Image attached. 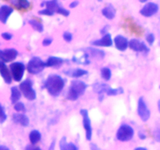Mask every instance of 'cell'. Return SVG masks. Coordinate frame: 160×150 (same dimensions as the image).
Returning a JSON list of instances; mask_svg holds the SVG:
<instances>
[{
	"label": "cell",
	"mask_w": 160,
	"mask_h": 150,
	"mask_svg": "<svg viewBox=\"0 0 160 150\" xmlns=\"http://www.w3.org/2000/svg\"><path fill=\"white\" fill-rule=\"evenodd\" d=\"M79 113L82 117V124H83V128L85 129L86 138L87 140L90 141L92 138V135H93V129H92L91 126V120L89 117L88 110L86 109H82Z\"/></svg>",
	"instance_id": "7"
},
{
	"label": "cell",
	"mask_w": 160,
	"mask_h": 150,
	"mask_svg": "<svg viewBox=\"0 0 160 150\" xmlns=\"http://www.w3.org/2000/svg\"><path fill=\"white\" fill-rule=\"evenodd\" d=\"M13 109L15 110V111L18 112V113H24L26 111L25 105L23 102H18L17 103H15L13 105Z\"/></svg>",
	"instance_id": "30"
},
{
	"label": "cell",
	"mask_w": 160,
	"mask_h": 150,
	"mask_svg": "<svg viewBox=\"0 0 160 150\" xmlns=\"http://www.w3.org/2000/svg\"><path fill=\"white\" fill-rule=\"evenodd\" d=\"M92 45L97 47H111L113 45V41L110 34H105L101 39L93 41Z\"/></svg>",
	"instance_id": "13"
},
{
	"label": "cell",
	"mask_w": 160,
	"mask_h": 150,
	"mask_svg": "<svg viewBox=\"0 0 160 150\" xmlns=\"http://www.w3.org/2000/svg\"><path fill=\"white\" fill-rule=\"evenodd\" d=\"M13 11V8L9 6L3 5L0 7V22H2V24H7Z\"/></svg>",
	"instance_id": "14"
},
{
	"label": "cell",
	"mask_w": 160,
	"mask_h": 150,
	"mask_svg": "<svg viewBox=\"0 0 160 150\" xmlns=\"http://www.w3.org/2000/svg\"><path fill=\"white\" fill-rule=\"evenodd\" d=\"M19 88L21 94L28 100L34 101L36 99V91L33 88V83L30 79H26L21 82L19 85Z\"/></svg>",
	"instance_id": "3"
},
{
	"label": "cell",
	"mask_w": 160,
	"mask_h": 150,
	"mask_svg": "<svg viewBox=\"0 0 160 150\" xmlns=\"http://www.w3.org/2000/svg\"><path fill=\"white\" fill-rule=\"evenodd\" d=\"M134 134L133 128L130 125L123 124L118 128L116 133V138L120 142H128L131 140Z\"/></svg>",
	"instance_id": "5"
},
{
	"label": "cell",
	"mask_w": 160,
	"mask_h": 150,
	"mask_svg": "<svg viewBox=\"0 0 160 150\" xmlns=\"http://www.w3.org/2000/svg\"><path fill=\"white\" fill-rule=\"evenodd\" d=\"M78 1H77V0H75V1H73V2H72L70 3V5H69V7L70 8H75V7H76L78 5Z\"/></svg>",
	"instance_id": "40"
},
{
	"label": "cell",
	"mask_w": 160,
	"mask_h": 150,
	"mask_svg": "<svg viewBox=\"0 0 160 150\" xmlns=\"http://www.w3.org/2000/svg\"><path fill=\"white\" fill-rule=\"evenodd\" d=\"M158 6L154 2H148L145 4L141 9L140 13L145 17H150L158 12Z\"/></svg>",
	"instance_id": "11"
},
{
	"label": "cell",
	"mask_w": 160,
	"mask_h": 150,
	"mask_svg": "<svg viewBox=\"0 0 160 150\" xmlns=\"http://www.w3.org/2000/svg\"><path fill=\"white\" fill-rule=\"evenodd\" d=\"M111 87L109 86L107 84H99L96 83L93 85V90H94L95 92H97L98 94V99L100 101H102L104 99V96L105 93H107L108 90Z\"/></svg>",
	"instance_id": "15"
},
{
	"label": "cell",
	"mask_w": 160,
	"mask_h": 150,
	"mask_svg": "<svg viewBox=\"0 0 160 150\" xmlns=\"http://www.w3.org/2000/svg\"><path fill=\"white\" fill-rule=\"evenodd\" d=\"M9 68L13 80L17 82H21L25 72V65L21 62H14L10 64Z\"/></svg>",
	"instance_id": "6"
},
{
	"label": "cell",
	"mask_w": 160,
	"mask_h": 150,
	"mask_svg": "<svg viewBox=\"0 0 160 150\" xmlns=\"http://www.w3.org/2000/svg\"><path fill=\"white\" fill-rule=\"evenodd\" d=\"M124 93V90L122 87H119V88H110L107 91V96H118V95H122Z\"/></svg>",
	"instance_id": "27"
},
{
	"label": "cell",
	"mask_w": 160,
	"mask_h": 150,
	"mask_svg": "<svg viewBox=\"0 0 160 150\" xmlns=\"http://www.w3.org/2000/svg\"><path fill=\"white\" fill-rule=\"evenodd\" d=\"M155 35L152 33L148 34L146 36V41H147V42L149 45H152L154 43V42H155Z\"/></svg>",
	"instance_id": "34"
},
{
	"label": "cell",
	"mask_w": 160,
	"mask_h": 150,
	"mask_svg": "<svg viewBox=\"0 0 160 150\" xmlns=\"http://www.w3.org/2000/svg\"><path fill=\"white\" fill-rule=\"evenodd\" d=\"M18 53L15 49H7L0 50V60L4 63H11L18 56Z\"/></svg>",
	"instance_id": "9"
},
{
	"label": "cell",
	"mask_w": 160,
	"mask_h": 150,
	"mask_svg": "<svg viewBox=\"0 0 160 150\" xmlns=\"http://www.w3.org/2000/svg\"><path fill=\"white\" fill-rule=\"evenodd\" d=\"M0 150H10L5 145H0Z\"/></svg>",
	"instance_id": "43"
},
{
	"label": "cell",
	"mask_w": 160,
	"mask_h": 150,
	"mask_svg": "<svg viewBox=\"0 0 160 150\" xmlns=\"http://www.w3.org/2000/svg\"><path fill=\"white\" fill-rule=\"evenodd\" d=\"M64 59L57 56H50L45 62L46 67H54L62 65Z\"/></svg>",
	"instance_id": "20"
},
{
	"label": "cell",
	"mask_w": 160,
	"mask_h": 150,
	"mask_svg": "<svg viewBox=\"0 0 160 150\" xmlns=\"http://www.w3.org/2000/svg\"><path fill=\"white\" fill-rule=\"evenodd\" d=\"M138 114L141 120L144 122L148 121L150 118L151 113L148 105L144 101V98L141 97L138 102Z\"/></svg>",
	"instance_id": "8"
},
{
	"label": "cell",
	"mask_w": 160,
	"mask_h": 150,
	"mask_svg": "<svg viewBox=\"0 0 160 150\" xmlns=\"http://www.w3.org/2000/svg\"><path fill=\"white\" fill-rule=\"evenodd\" d=\"M53 42V39L51 38H46L43 41H42V45L43 46H49Z\"/></svg>",
	"instance_id": "36"
},
{
	"label": "cell",
	"mask_w": 160,
	"mask_h": 150,
	"mask_svg": "<svg viewBox=\"0 0 160 150\" xmlns=\"http://www.w3.org/2000/svg\"><path fill=\"white\" fill-rule=\"evenodd\" d=\"M25 150H42L39 147L35 146V145H28L26 147Z\"/></svg>",
	"instance_id": "39"
},
{
	"label": "cell",
	"mask_w": 160,
	"mask_h": 150,
	"mask_svg": "<svg viewBox=\"0 0 160 150\" xmlns=\"http://www.w3.org/2000/svg\"><path fill=\"white\" fill-rule=\"evenodd\" d=\"M148 0H141V2H147Z\"/></svg>",
	"instance_id": "47"
},
{
	"label": "cell",
	"mask_w": 160,
	"mask_h": 150,
	"mask_svg": "<svg viewBox=\"0 0 160 150\" xmlns=\"http://www.w3.org/2000/svg\"><path fill=\"white\" fill-rule=\"evenodd\" d=\"M158 110L160 113V99L158 100Z\"/></svg>",
	"instance_id": "46"
},
{
	"label": "cell",
	"mask_w": 160,
	"mask_h": 150,
	"mask_svg": "<svg viewBox=\"0 0 160 150\" xmlns=\"http://www.w3.org/2000/svg\"><path fill=\"white\" fill-rule=\"evenodd\" d=\"M45 62L42 61V59H40L39 57L34 56L28 61L26 69L31 74H38L41 73L45 69Z\"/></svg>",
	"instance_id": "4"
},
{
	"label": "cell",
	"mask_w": 160,
	"mask_h": 150,
	"mask_svg": "<svg viewBox=\"0 0 160 150\" xmlns=\"http://www.w3.org/2000/svg\"><path fill=\"white\" fill-rule=\"evenodd\" d=\"M101 75L104 81L108 82L112 77V71L108 67H103L101 70Z\"/></svg>",
	"instance_id": "28"
},
{
	"label": "cell",
	"mask_w": 160,
	"mask_h": 150,
	"mask_svg": "<svg viewBox=\"0 0 160 150\" xmlns=\"http://www.w3.org/2000/svg\"><path fill=\"white\" fill-rule=\"evenodd\" d=\"M46 7H47L46 9L50 10V11L54 13L55 12L58 11V8L60 7L58 5V2L57 0H50V1L46 2Z\"/></svg>",
	"instance_id": "26"
},
{
	"label": "cell",
	"mask_w": 160,
	"mask_h": 150,
	"mask_svg": "<svg viewBox=\"0 0 160 150\" xmlns=\"http://www.w3.org/2000/svg\"><path fill=\"white\" fill-rule=\"evenodd\" d=\"M134 150H148L147 148H143V147H138V148H136Z\"/></svg>",
	"instance_id": "45"
},
{
	"label": "cell",
	"mask_w": 160,
	"mask_h": 150,
	"mask_svg": "<svg viewBox=\"0 0 160 150\" xmlns=\"http://www.w3.org/2000/svg\"><path fill=\"white\" fill-rule=\"evenodd\" d=\"M87 55H90L91 57L96 59H102L105 56V53L103 50L93 48V47H89L87 49Z\"/></svg>",
	"instance_id": "18"
},
{
	"label": "cell",
	"mask_w": 160,
	"mask_h": 150,
	"mask_svg": "<svg viewBox=\"0 0 160 150\" xmlns=\"http://www.w3.org/2000/svg\"><path fill=\"white\" fill-rule=\"evenodd\" d=\"M48 150H55V141L54 140L51 142V144H50Z\"/></svg>",
	"instance_id": "42"
},
{
	"label": "cell",
	"mask_w": 160,
	"mask_h": 150,
	"mask_svg": "<svg viewBox=\"0 0 160 150\" xmlns=\"http://www.w3.org/2000/svg\"><path fill=\"white\" fill-rule=\"evenodd\" d=\"M87 88V85L85 82L79 80L72 81L68 91L67 99L71 101H76L80 96H83Z\"/></svg>",
	"instance_id": "2"
},
{
	"label": "cell",
	"mask_w": 160,
	"mask_h": 150,
	"mask_svg": "<svg viewBox=\"0 0 160 150\" xmlns=\"http://www.w3.org/2000/svg\"><path fill=\"white\" fill-rule=\"evenodd\" d=\"M64 85L65 82L58 74H50L44 83V87L49 94L54 97H57L61 94L64 89Z\"/></svg>",
	"instance_id": "1"
},
{
	"label": "cell",
	"mask_w": 160,
	"mask_h": 150,
	"mask_svg": "<svg viewBox=\"0 0 160 150\" xmlns=\"http://www.w3.org/2000/svg\"><path fill=\"white\" fill-rule=\"evenodd\" d=\"M114 45L117 49L123 52L126 51L129 47V41L126 37L122 35H117L114 39Z\"/></svg>",
	"instance_id": "12"
},
{
	"label": "cell",
	"mask_w": 160,
	"mask_h": 150,
	"mask_svg": "<svg viewBox=\"0 0 160 150\" xmlns=\"http://www.w3.org/2000/svg\"><path fill=\"white\" fill-rule=\"evenodd\" d=\"M0 75H1V77H2V79H3L6 83L8 84V85L11 84L12 80H13L11 72H10V68H8V67L4 63L0 67Z\"/></svg>",
	"instance_id": "17"
},
{
	"label": "cell",
	"mask_w": 160,
	"mask_h": 150,
	"mask_svg": "<svg viewBox=\"0 0 160 150\" xmlns=\"http://www.w3.org/2000/svg\"><path fill=\"white\" fill-rule=\"evenodd\" d=\"M2 63H2V61L0 60V67H1V66H2Z\"/></svg>",
	"instance_id": "48"
},
{
	"label": "cell",
	"mask_w": 160,
	"mask_h": 150,
	"mask_svg": "<svg viewBox=\"0 0 160 150\" xmlns=\"http://www.w3.org/2000/svg\"><path fill=\"white\" fill-rule=\"evenodd\" d=\"M65 73L67 75H68L69 77H74V78H78V77H83L84 75L87 74L88 72L87 70H83V69L76 68L68 70V71L65 72Z\"/></svg>",
	"instance_id": "19"
},
{
	"label": "cell",
	"mask_w": 160,
	"mask_h": 150,
	"mask_svg": "<svg viewBox=\"0 0 160 150\" xmlns=\"http://www.w3.org/2000/svg\"><path fill=\"white\" fill-rule=\"evenodd\" d=\"M155 138L158 142H160V128L155 131Z\"/></svg>",
	"instance_id": "38"
},
{
	"label": "cell",
	"mask_w": 160,
	"mask_h": 150,
	"mask_svg": "<svg viewBox=\"0 0 160 150\" xmlns=\"http://www.w3.org/2000/svg\"><path fill=\"white\" fill-rule=\"evenodd\" d=\"M60 149L61 150H78L76 145L72 142H68L65 137H63L60 141Z\"/></svg>",
	"instance_id": "23"
},
{
	"label": "cell",
	"mask_w": 160,
	"mask_h": 150,
	"mask_svg": "<svg viewBox=\"0 0 160 150\" xmlns=\"http://www.w3.org/2000/svg\"><path fill=\"white\" fill-rule=\"evenodd\" d=\"M7 115L6 114L5 109L2 106V104L0 103V124H2L7 120Z\"/></svg>",
	"instance_id": "31"
},
{
	"label": "cell",
	"mask_w": 160,
	"mask_h": 150,
	"mask_svg": "<svg viewBox=\"0 0 160 150\" xmlns=\"http://www.w3.org/2000/svg\"><path fill=\"white\" fill-rule=\"evenodd\" d=\"M13 4L19 10H26V9L29 8L31 5L28 0H15Z\"/></svg>",
	"instance_id": "25"
},
{
	"label": "cell",
	"mask_w": 160,
	"mask_h": 150,
	"mask_svg": "<svg viewBox=\"0 0 160 150\" xmlns=\"http://www.w3.org/2000/svg\"><path fill=\"white\" fill-rule=\"evenodd\" d=\"M57 13H59V14L63 15L64 16H69V13H70V12H69L68 10H66V9H64V8H63V7H60L59 8H58Z\"/></svg>",
	"instance_id": "33"
},
{
	"label": "cell",
	"mask_w": 160,
	"mask_h": 150,
	"mask_svg": "<svg viewBox=\"0 0 160 150\" xmlns=\"http://www.w3.org/2000/svg\"><path fill=\"white\" fill-rule=\"evenodd\" d=\"M90 148H91V150H102L101 148H100L99 147H98L95 144L93 143L90 144Z\"/></svg>",
	"instance_id": "41"
},
{
	"label": "cell",
	"mask_w": 160,
	"mask_h": 150,
	"mask_svg": "<svg viewBox=\"0 0 160 150\" xmlns=\"http://www.w3.org/2000/svg\"><path fill=\"white\" fill-rule=\"evenodd\" d=\"M38 14L45 15V16H53V13L50 11V10H47V9H45V10H40V11L38 12Z\"/></svg>",
	"instance_id": "35"
},
{
	"label": "cell",
	"mask_w": 160,
	"mask_h": 150,
	"mask_svg": "<svg viewBox=\"0 0 160 150\" xmlns=\"http://www.w3.org/2000/svg\"><path fill=\"white\" fill-rule=\"evenodd\" d=\"M29 24L32 27V28L38 32H42L43 30V26L41 23H39L38 21H35V20H30L28 21Z\"/></svg>",
	"instance_id": "29"
},
{
	"label": "cell",
	"mask_w": 160,
	"mask_h": 150,
	"mask_svg": "<svg viewBox=\"0 0 160 150\" xmlns=\"http://www.w3.org/2000/svg\"><path fill=\"white\" fill-rule=\"evenodd\" d=\"M41 137H42V135H41L39 131H37V130H32L29 134V140H30L32 145H35V144L38 143L41 140Z\"/></svg>",
	"instance_id": "24"
},
{
	"label": "cell",
	"mask_w": 160,
	"mask_h": 150,
	"mask_svg": "<svg viewBox=\"0 0 160 150\" xmlns=\"http://www.w3.org/2000/svg\"><path fill=\"white\" fill-rule=\"evenodd\" d=\"M21 91L19 88L13 86L11 88V96H10V101L14 105L15 103L19 102L21 98Z\"/></svg>",
	"instance_id": "21"
},
{
	"label": "cell",
	"mask_w": 160,
	"mask_h": 150,
	"mask_svg": "<svg viewBox=\"0 0 160 150\" xmlns=\"http://www.w3.org/2000/svg\"><path fill=\"white\" fill-rule=\"evenodd\" d=\"M129 47H130V49L134 52H138V53H148L149 52V49L148 48L147 45L144 42H141L136 39H131L129 42Z\"/></svg>",
	"instance_id": "10"
},
{
	"label": "cell",
	"mask_w": 160,
	"mask_h": 150,
	"mask_svg": "<svg viewBox=\"0 0 160 150\" xmlns=\"http://www.w3.org/2000/svg\"><path fill=\"white\" fill-rule=\"evenodd\" d=\"M63 39H64V40L66 42H71L72 39H73V36H72V35L70 32L65 31L63 34Z\"/></svg>",
	"instance_id": "32"
},
{
	"label": "cell",
	"mask_w": 160,
	"mask_h": 150,
	"mask_svg": "<svg viewBox=\"0 0 160 150\" xmlns=\"http://www.w3.org/2000/svg\"><path fill=\"white\" fill-rule=\"evenodd\" d=\"M2 38L5 40H11L12 38H13V35L10 33H8V32H4V33L2 34Z\"/></svg>",
	"instance_id": "37"
},
{
	"label": "cell",
	"mask_w": 160,
	"mask_h": 150,
	"mask_svg": "<svg viewBox=\"0 0 160 150\" xmlns=\"http://www.w3.org/2000/svg\"><path fill=\"white\" fill-rule=\"evenodd\" d=\"M12 120L17 124H20L22 127H28L29 124V119L25 114L17 113L13 115Z\"/></svg>",
	"instance_id": "16"
},
{
	"label": "cell",
	"mask_w": 160,
	"mask_h": 150,
	"mask_svg": "<svg viewBox=\"0 0 160 150\" xmlns=\"http://www.w3.org/2000/svg\"><path fill=\"white\" fill-rule=\"evenodd\" d=\"M115 13H116L115 9L112 5L107 6L102 10L103 16L108 20L114 19V17L115 16Z\"/></svg>",
	"instance_id": "22"
},
{
	"label": "cell",
	"mask_w": 160,
	"mask_h": 150,
	"mask_svg": "<svg viewBox=\"0 0 160 150\" xmlns=\"http://www.w3.org/2000/svg\"><path fill=\"white\" fill-rule=\"evenodd\" d=\"M139 137L141 138V139H144L145 138V134H142V132H139Z\"/></svg>",
	"instance_id": "44"
}]
</instances>
